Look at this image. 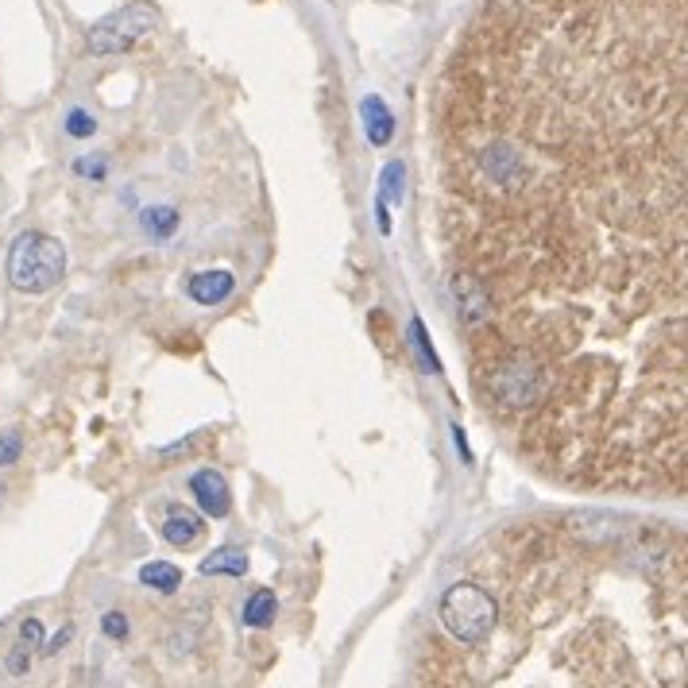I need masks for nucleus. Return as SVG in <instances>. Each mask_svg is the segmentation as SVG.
Instances as JSON below:
<instances>
[{
    "instance_id": "1",
    "label": "nucleus",
    "mask_w": 688,
    "mask_h": 688,
    "mask_svg": "<svg viewBox=\"0 0 688 688\" xmlns=\"http://www.w3.org/2000/svg\"><path fill=\"white\" fill-rule=\"evenodd\" d=\"M430 128L484 418L557 484L688 495V0H484Z\"/></svg>"
},
{
    "instance_id": "2",
    "label": "nucleus",
    "mask_w": 688,
    "mask_h": 688,
    "mask_svg": "<svg viewBox=\"0 0 688 688\" xmlns=\"http://www.w3.org/2000/svg\"><path fill=\"white\" fill-rule=\"evenodd\" d=\"M8 283L20 294H51L66 275V248L47 232H20L8 248Z\"/></svg>"
},
{
    "instance_id": "3",
    "label": "nucleus",
    "mask_w": 688,
    "mask_h": 688,
    "mask_svg": "<svg viewBox=\"0 0 688 688\" xmlns=\"http://www.w3.org/2000/svg\"><path fill=\"white\" fill-rule=\"evenodd\" d=\"M441 627L453 634L464 646H476L495 631V619H499V603L488 588L480 584H453L445 596H441Z\"/></svg>"
},
{
    "instance_id": "4",
    "label": "nucleus",
    "mask_w": 688,
    "mask_h": 688,
    "mask_svg": "<svg viewBox=\"0 0 688 688\" xmlns=\"http://www.w3.org/2000/svg\"><path fill=\"white\" fill-rule=\"evenodd\" d=\"M159 24V12L151 4H128V8H116L105 20H97L89 31V51L93 55H120L128 47H136L147 31H155Z\"/></svg>"
},
{
    "instance_id": "5",
    "label": "nucleus",
    "mask_w": 688,
    "mask_h": 688,
    "mask_svg": "<svg viewBox=\"0 0 688 688\" xmlns=\"http://www.w3.org/2000/svg\"><path fill=\"white\" fill-rule=\"evenodd\" d=\"M190 495L198 499V507L205 515L213 518H225L232 511V495H229V484L217 468H201L190 476Z\"/></svg>"
},
{
    "instance_id": "6",
    "label": "nucleus",
    "mask_w": 688,
    "mask_h": 688,
    "mask_svg": "<svg viewBox=\"0 0 688 688\" xmlns=\"http://www.w3.org/2000/svg\"><path fill=\"white\" fill-rule=\"evenodd\" d=\"M232 290H236L232 271H201V275H194V279L186 283V294H190L198 306H221Z\"/></svg>"
},
{
    "instance_id": "7",
    "label": "nucleus",
    "mask_w": 688,
    "mask_h": 688,
    "mask_svg": "<svg viewBox=\"0 0 688 688\" xmlns=\"http://www.w3.org/2000/svg\"><path fill=\"white\" fill-rule=\"evenodd\" d=\"M159 534H163L174 549H190V545H198V538L205 534V522H201V515L186 511V507H171V511H167V522L159 526Z\"/></svg>"
},
{
    "instance_id": "8",
    "label": "nucleus",
    "mask_w": 688,
    "mask_h": 688,
    "mask_svg": "<svg viewBox=\"0 0 688 688\" xmlns=\"http://www.w3.org/2000/svg\"><path fill=\"white\" fill-rule=\"evenodd\" d=\"M248 573V553L236 549V545H225L217 553H209L201 561V576H244Z\"/></svg>"
},
{
    "instance_id": "9",
    "label": "nucleus",
    "mask_w": 688,
    "mask_h": 688,
    "mask_svg": "<svg viewBox=\"0 0 688 688\" xmlns=\"http://www.w3.org/2000/svg\"><path fill=\"white\" fill-rule=\"evenodd\" d=\"M364 120H368V140L375 147L391 144L395 136V116L387 113V105L379 97H364Z\"/></svg>"
},
{
    "instance_id": "10",
    "label": "nucleus",
    "mask_w": 688,
    "mask_h": 688,
    "mask_svg": "<svg viewBox=\"0 0 688 688\" xmlns=\"http://www.w3.org/2000/svg\"><path fill=\"white\" fill-rule=\"evenodd\" d=\"M275 611H279L275 592H271V588H259V592L248 596V603H244V611H240V615H244V627H271Z\"/></svg>"
},
{
    "instance_id": "11",
    "label": "nucleus",
    "mask_w": 688,
    "mask_h": 688,
    "mask_svg": "<svg viewBox=\"0 0 688 688\" xmlns=\"http://www.w3.org/2000/svg\"><path fill=\"white\" fill-rule=\"evenodd\" d=\"M140 580H144L147 588H159L163 596H171V592H178V584H182V569L171 565V561H147L144 569H140Z\"/></svg>"
},
{
    "instance_id": "12",
    "label": "nucleus",
    "mask_w": 688,
    "mask_h": 688,
    "mask_svg": "<svg viewBox=\"0 0 688 688\" xmlns=\"http://www.w3.org/2000/svg\"><path fill=\"white\" fill-rule=\"evenodd\" d=\"M144 229L151 232V236H171L174 229H178V209H171V205H155V209H144Z\"/></svg>"
},
{
    "instance_id": "13",
    "label": "nucleus",
    "mask_w": 688,
    "mask_h": 688,
    "mask_svg": "<svg viewBox=\"0 0 688 688\" xmlns=\"http://www.w3.org/2000/svg\"><path fill=\"white\" fill-rule=\"evenodd\" d=\"M20 457H24V437L20 433H0V468L16 464Z\"/></svg>"
},
{
    "instance_id": "14",
    "label": "nucleus",
    "mask_w": 688,
    "mask_h": 688,
    "mask_svg": "<svg viewBox=\"0 0 688 688\" xmlns=\"http://www.w3.org/2000/svg\"><path fill=\"white\" fill-rule=\"evenodd\" d=\"M101 631L109 634V638H116V642H124L128 638V615L124 611H105L101 615Z\"/></svg>"
},
{
    "instance_id": "15",
    "label": "nucleus",
    "mask_w": 688,
    "mask_h": 688,
    "mask_svg": "<svg viewBox=\"0 0 688 688\" xmlns=\"http://www.w3.org/2000/svg\"><path fill=\"white\" fill-rule=\"evenodd\" d=\"M66 132H70V136H78V140H86V136H93V132H97V124H93V116H89V113L74 109V113L66 116Z\"/></svg>"
},
{
    "instance_id": "16",
    "label": "nucleus",
    "mask_w": 688,
    "mask_h": 688,
    "mask_svg": "<svg viewBox=\"0 0 688 688\" xmlns=\"http://www.w3.org/2000/svg\"><path fill=\"white\" fill-rule=\"evenodd\" d=\"M4 669L12 673V677H24L31 669V650L28 646H12V654L4 658Z\"/></svg>"
},
{
    "instance_id": "17",
    "label": "nucleus",
    "mask_w": 688,
    "mask_h": 688,
    "mask_svg": "<svg viewBox=\"0 0 688 688\" xmlns=\"http://www.w3.org/2000/svg\"><path fill=\"white\" fill-rule=\"evenodd\" d=\"M20 646H28V650H39V646H43V623H39V619H24V623H20Z\"/></svg>"
},
{
    "instance_id": "18",
    "label": "nucleus",
    "mask_w": 688,
    "mask_h": 688,
    "mask_svg": "<svg viewBox=\"0 0 688 688\" xmlns=\"http://www.w3.org/2000/svg\"><path fill=\"white\" fill-rule=\"evenodd\" d=\"M402 163H391V167H387V174H383V186H387V190H383V194H379V198H391V201H402Z\"/></svg>"
},
{
    "instance_id": "19",
    "label": "nucleus",
    "mask_w": 688,
    "mask_h": 688,
    "mask_svg": "<svg viewBox=\"0 0 688 688\" xmlns=\"http://www.w3.org/2000/svg\"><path fill=\"white\" fill-rule=\"evenodd\" d=\"M70 638H74V627H62V631H58L55 638H51V642L43 646V654H58V650H62V646H66Z\"/></svg>"
},
{
    "instance_id": "20",
    "label": "nucleus",
    "mask_w": 688,
    "mask_h": 688,
    "mask_svg": "<svg viewBox=\"0 0 688 688\" xmlns=\"http://www.w3.org/2000/svg\"><path fill=\"white\" fill-rule=\"evenodd\" d=\"M0 499H4V484H0Z\"/></svg>"
}]
</instances>
